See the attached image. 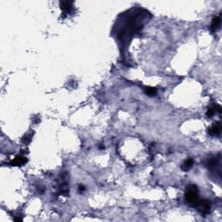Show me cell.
I'll return each mask as SVG.
<instances>
[{
  "label": "cell",
  "instance_id": "6da1fadb",
  "mask_svg": "<svg viewBox=\"0 0 222 222\" xmlns=\"http://www.w3.org/2000/svg\"><path fill=\"white\" fill-rule=\"evenodd\" d=\"M198 193V188L195 185H190L186 186V193H185L186 201L193 207H196L200 201Z\"/></svg>",
  "mask_w": 222,
  "mask_h": 222
},
{
  "label": "cell",
  "instance_id": "7a4b0ae2",
  "mask_svg": "<svg viewBox=\"0 0 222 222\" xmlns=\"http://www.w3.org/2000/svg\"><path fill=\"white\" fill-rule=\"evenodd\" d=\"M197 207L200 212H201L204 214H207L211 210V203L209 200H200L197 206L195 207Z\"/></svg>",
  "mask_w": 222,
  "mask_h": 222
},
{
  "label": "cell",
  "instance_id": "3957f363",
  "mask_svg": "<svg viewBox=\"0 0 222 222\" xmlns=\"http://www.w3.org/2000/svg\"><path fill=\"white\" fill-rule=\"evenodd\" d=\"M27 161H28L27 158H25L24 156L18 155L10 162V165L12 167H21V166L24 165L27 162Z\"/></svg>",
  "mask_w": 222,
  "mask_h": 222
},
{
  "label": "cell",
  "instance_id": "277c9868",
  "mask_svg": "<svg viewBox=\"0 0 222 222\" xmlns=\"http://www.w3.org/2000/svg\"><path fill=\"white\" fill-rule=\"evenodd\" d=\"M221 131V125H220V122H215L213 123L212 126L209 128L208 129V134L212 135V136H214V135H218L220 134Z\"/></svg>",
  "mask_w": 222,
  "mask_h": 222
},
{
  "label": "cell",
  "instance_id": "5b68a950",
  "mask_svg": "<svg viewBox=\"0 0 222 222\" xmlns=\"http://www.w3.org/2000/svg\"><path fill=\"white\" fill-rule=\"evenodd\" d=\"M72 2H70V1H63V2H61L60 6L62 11L65 13H69L70 12V11L72 10Z\"/></svg>",
  "mask_w": 222,
  "mask_h": 222
},
{
  "label": "cell",
  "instance_id": "8992f818",
  "mask_svg": "<svg viewBox=\"0 0 222 222\" xmlns=\"http://www.w3.org/2000/svg\"><path fill=\"white\" fill-rule=\"evenodd\" d=\"M220 24H221V18L220 17H215L213 18L212 24H211V30H212V31H213V32L216 31L220 28Z\"/></svg>",
  "mask_w": 222,
  "mask_h": 222
},
{
  "label": "cell",
  "instance_id": "52a82bcc",
  "mask_svg": "<svg viewBox=\"0 0 222 222\" xmlns=\"http://www.w3.org/2000/svg\"><path fill=\"white\" fill-rule=\"evenodd\" d=\"M193 165V160L192 158H187V159H186V161L183 162V164L181 166V169L183 171L186 172V171H188L190 168H192Z\"/></svg>",
  "mask_w": 222,
  "mask_h": 222
},
{
  "label": "cell",
  "instance_id": "ba28073f",
  "mask_svg": "<svg viewBox=\"0 0 222 222\" xmlns=\"http://www.w3.org/2000/svg\"><path fill=\"white\" fill-rule=\"evenodd\" d=\"M219 158L217 157H213L210 159L208 162H207V167L209 168V169H213V168H216V166L218 165V162H219Z\"/></svg>",
  "mask_w": 222,
  "mask_h": 222
},
{
  "label": "cell",
  "instance_id": "9c48e42d",
  "mask_svg": "<svg viewBox=\"0 0 222 222\" xmlns=\"http://www.w3.org/2000/svg\"><path fill=\"white\" fill-rule=\"evenodd\" d=\"M145 93L149 96H155L156 93H157V90L154 87H146L145 88Z\"/></svg>",
  "mask_w": 222,
  "mask_h": 222
},
{
  "label": "cell",
  "instance_id": "30bf717a",
  "mask_svg": "<svg viewBox=\"0 0 222 222\" xmlns=\"http://www.w3.org/2000/svg\"><path fill=\"white\" fill-rule=\"evenodd\" d=\"M31 137H32V135L27 134V135H25V136H24V138L22 139V141H23L24 143L28 144V143L30 142V140H31Z\"/></svg>",
  "mask_w": 222,
  "mask_h": 222
},
{
  "label": "cell",
  "instance_id": "8fae6325",
  "mask_svg": "<svg viewBox=\"0 0 222 222\" xmlns=\"http://www.w3.org/2000/svg\"><path fill=\"white\" fill-rule=\"evenodd\" d=\"M78 190H79L80 192H84V191H85V186H83V185H80L79 187H78Z\"/></svg>",
  "mask_w": 222,
  "mask_h": 222
},
{
  "label": "cell",
  "instance_id": "7c38bea8",
  "mask_svg": "<svg viewBox=\"0 0 222 222\" xmlns=\"http://www.w3.org/2000/svg\"><path fill=\"white\" fill-rule=\"evenodd\" d=\"M14 220H15V221H22L23 219H22V218H17V217H16V218H14Z\"/></svg>",
  "mask_w": 222,
  "mask_h": 222
}]
</instances>
